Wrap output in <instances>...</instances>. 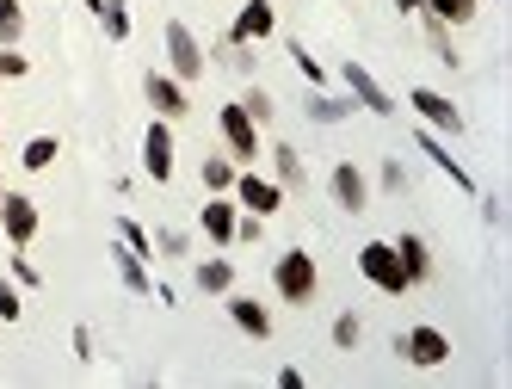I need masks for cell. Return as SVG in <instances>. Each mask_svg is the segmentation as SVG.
Returning <instances> with one entry per match:
<instances>
[{"instance_id":"20","label":"cell","mask_w":512,"mask_h":389,"mask_svg":"<svg viewBox=\"0 0 512 389\" xmlns=\"http://www.w3.org/2000/svg\"><path fill=\"white\" fill-rule=\"evenodd\" d=\"M198 291L204 297H229L235 291V266L229 260H198Z\"/></svg>"},{"instance_id":"35","label":"cell","mask_w":512,"mask_h":389,"mask_svg":"<svg viewBox=\"0 0 512 389\" xmlns=\"http://www.w3.org/2000/svg\"><path fill=\"white\" fill-rule=\"evenodd\" d=\"M383 192H408V173H401V161H383Z\"/></svg>"},{"instance_id":"16","label":"cell","mask_w":512,"mask_h":389,"mask_svg":"<svg viewBox=\"0 0 512 389\" xmlns=\"http://www.w3.org/2000/svg\"><path fill=\"white\" fill-rule=\"evenodd\" d=\"M229 315H235V328H241V334L272 340V315H266V303H253V297H235V291H229Z\"/></svg>"},{"instance_id":"15","label":"cell","mask_w":512,"mask_h":389,"mask_svg":"<svg viewBox=\"0 0 512 389\" xmlns=\"http://www.w3.org/2000/svg\"><path fill=\"white\" fill-rule=\"evenodd\" d=\"M235 223H241L235 198H229V192H210V204H204V235H210L216 247H229V241H235Z\"/></svg>"},{"instance_id":"32","label":"cell","mask_w":512,"mask_h":389,"mask_svg":"<svg viewBox=\"0 0 512 389\" xmlns=\"http://www.w3.org/2000/svg\"><path fill=\"white\" fill-rule=\"evenodd\" d=\"M155 247H161V254H167V260H179V254H186V247H192V241H186V229H161V235H155Z\"/></svg>"},{"instance_id":"17","label":"cell","mask_w":512,"mask_h":389,"mask_svg":"<svg viewBox=\"0 0 512 389\" xmlns=\"http://www.w3.org/2000/svg\"><path fill=\"white\" fill-rule=\"evenodd\" d=\"M395 254H401V272H408V285H426L432 278V247L420 235H401L395 241Z\"/></svg>"},{"instance_id":"26","label":"cell","mask_w":512,"mask_h":389,"mask_svg":"<svg viewBox=\"0 0 512 389\" xmlns=\"http://www.w3.org/2000/svg\"><path fill=\"white\" fill-rule=\"evenodd\" d=\"M204 186L210 192H229L235 186V161L229 155H204Z\"/></svg>"},{"instance_id":"14","label":"cell","mask_w":512,"mask_h":389,"mask_svg":"<svg viewBox=\"0 0 512 389\" xmlns=\"http://www.w3.org/2000/svg\"><path fill=\"white\" fill-rule=\"evenodd\" d=\"M420 155H426V161H432L438 173H445V180H451L457 192H475V180H469V167H463V161H457V155H451L445 143H438V130H420Z\"/></svg>"},{"instance_id":"3","label":"cell","mask_w":512,"mask_h":389,"mask_svg":"<svg viewBox=\"0 0 512 389\" xmlns=\"http://www.w3.org/2000/svg\"><path fill=\"white\" fill-rule=\"evenodd\" d=\"M167 75H173V81H186V87L204 75V44L192 38V25H179V19L167 25Z\"/></svg>"},{"instance_id":"28","label":"cell","mask_w":512,"mask_h":389,"mask_svg":"<svg viewBox=\"0 0 512 389\" xmlns=\"http://www.w3.org/2000/svg\"><path fill=\"white\" fill-rule=\"evenodd\" d=\"M241 112H247L253 124H272V112H278V105H272V93H266V87H253V93L241 99Z\"/></svg>"},{"instance_id":"25","label":"cell","mask_w":512,"mask_h":389,"mask_svg":"<svg viewBox=\"0 0 512 389\" xmlns=\"http://www.w3.org/2000/svg\"><path fill=\"white\" fill-rule=\"evenodd\" d=\"M340 118H352V99H327V93L309 99V124H340Z\"/></svg>"},{"instance_id":"23","label":"cell","mask_w":512,"mask_h":389,"mask_svg":"<svg viewBox=\"0 0 512 389\" xmlns=\"http://www.w3.org/2000/svg\"><path fill=\"white\" fill-rule=\"evenodd\" d=\"M426 19V13H420ZM426 44H432V56L445 62V68H463V56H457V44H451V25H438V19H426Z\"/></svg>"},{"instance_id":"10","label":"cell","mask_w":512,"mask_h":389,"mask_svg":"<svg viewBox=\"0 0 512 389\" xmlns=\"http://www.w3.org/2000/svg\"><path fill=\"white\" fill-rule=\"evenodd\" d=\"M278 31V7L272 0H247V7L235 13V25H229V44H260V38H272Z\"/></svg>"},{"instance_id":"9","label":"cell","mask_w":512,"mask_h":389,"mask_svg":"<svg viewBox=\"0 0 512 389\" xmlns=\"http://www.w3.org/2000/svg\"><path fill=\"white\" fill-rule=\"evenodd\" d=\"M229 192H235V204L253 210V217H278V210H284V186L278 180H260V173H241Z\"/></svg>"},{"instance_id":"24","label":"cell","mask_w":512,"mask_h":389,"mask_svg":"<svg viewBox=\"0 0 512 389\" xmlns=\"http://www.w3.org/2000/svg\"><path fill=\"white\" fill-rule=\"evenodd\" d=\"M56 155H62V143H56V136H31V143L19 149V161H25L31 173H44V167H56Z\"/></svg>"},{"instance_id":"6","label":"cell","mask_w":512,"mask_h":389,"mask_svg":"<svg viewBox=\"0 0 512 389\" xmlns=\"http://www.w3.org/2000/svg\"><path fill=\"white\" fill-rule=\"evenodd\" d=\"M216 130H223V143H229V161H253V155H260V124H253L241 105H223V112H216Z\"/></svg>"},{"instance_id":"36","label":"cell","mask_w":512,"mask_h":389,"mask_svg":"<svg viewBox=\"0 0 512 389\" xmlns=\"http://www.w3.org/2000/svg\"><path fill=\"white\" fill-rule=\"evenodd\" d=\"M7 260H13V278H19V285H25V291H31V285H38V266H31L25 254H7Z\"/></svg>"},{"instance_id":"2","label":"cell","mask_w":512,"mask_h":389,"mask_svg":"<svg viewBox=\"0 0 512 389\" xmlns=\"http://www.w3.org/2000/svg\"><path fill=\"white\" fill-rule=\"evenodd\" d=\"M358 272L371 278L377 291H389V297L414 291V285H408V272H401V254H395V241H364V247H358Z\"/></svg>"},{"instance_id":"38","label":"cell","mask_w":512,"mask_h":389,"mask_svg":"<svg viewBox=\"0 0 512 389\" xmlns=\"http://www.w3.org/2000/svg\"><path fill=\"white\" fill-rule=\"evenodd\" d=\"M0 198H7V173H0Z\"/></svg>"},{"instance_id":"18","label":"cell","mask_w":512,"mask_h":389,"mask_svg":"<svg viewBox=\"0 0 512 389\" xmlns=\"http://www.w3.org/2000/svg\"><path fill=\"white\" fill-rule=\"evenodd\" d=\"M112 266H118V278H124V291H130V297H155L149 272H142V254H130V247H112Z\"/></svg>"},{"instance_id":"5","label":"cell","mask_w":512,"mask_h":389,"mask_svg":"<svg viewBox=\"0 0 512 389\" xmlns=\"http://www.w3.org/2000/svg\"><path fill=\"white\" fill-rule=\"evenodd\" d=\"M395 352H401V359H408L414 371H432V365H445V359H451V340L438 334V328H408V334L395 340Z\"/></svg>"},{"instance_id":"1","label":"cell","mask_w":512,"mask_h":389,"mask_svg":"<svg viewBox=\"0 0 512 389\" xmlns=\"http://www.w3.org/2000/svg\"><path fill=\"white\" fill-rule=\"evenodd\" d=\"M272 285H278V297H284V303H315V291H321L315 254H303V247H290V254H278V266H272Z\"/></svg>"},{"instance_id":"37","label":"cell","mask_w":512,"mask_h":389,"mask_svg":"<svg viewBox=\"0 0 512 389\" xmlns=\"http://www.w3.org/2000/svg\"><path fill=\"white\" fill-rule=\"evenodd\" d=\"M395 7H401V13H414V19H420V0H395Z\"/></svg>"},{"instance_id":"8","label":"cell","mask_w":512,"mask_h":389,"mask_svg":"<svg viewBox=\"0 0 512 389\" xmlns=\"http://www.w3.org/2000/svg\"><path fill=\"white\" fill-rule=\"evenodd\" d=\"M142 173H149L155 186L173 180V124H167V118H155L149 136H142Z\"/></svg>"},{"instance_id":"31","label":"cell","mask_w":512,"mask_h":389,"mask_svg":"<svg viewBox=\"0 0 512 389\" xmlns=\"http://www.w3.org/2000/svg\"><path fill=\"white\" fill-rule=\"evenodd\" d=\"M358 340H364V322H358V315L346 309V315H340V322H334V346H346V352H352Z\"/></svg>"},{"instance_id":"13","label":"cell","mask_w":512,"mask_h":389,"mask_svg":"<svg viewBox=\"0 0 512 389\" xmlns=\"http://www.w3.org/2000/svg\"><path fill=\"white\" fill-rule=\"evenodd\" d=\"M327 186H334V204H340V210H352V217H358L364 204H371V180H364L352 161H340L334 173H327Z\"/></svg>"},{"instance_id":"12","label":"cell","mask_w":512,"mask_h":389,"mask_svg":"<svg viewBox=\"0 0 512 389\" xmlns=\"http://www.w3.org/2000/svg\"><path fill=\"white\" fill-rule=\"evenodd\" d=\"M142 93H149L155 118H167V124L192 112V99H186V81H173V75H149V81H142Z\"/></svg>"},{"instance_id":"34","label":"cell","mask_w":512,"mask_h":389,"mask_svg":"<svg viewBox=\"0 0 512 389\" xmlns=\"http://www.w3.org/2000/svg\"><path fill=\"white\" fill-rule=\"evenodd\" d=\"M19 309H25L19 291H13V285H0V322H19Z\"/></svg>"},{"instance_id":"33","label":"cell","mask_w":512,"mask_h":389,"mask_svg":"<svg viewBox=\"0 0 512 389\" xmlns=\"http://www.w3.org/2000/svg\"><path fill=\"white\" fill-rule=\"evenodd\" d=\"M290 56H297V75H303V81H315V87L327 81V75H321V62H315V56H309L303 44H290Z\"/></svg>"},{"instance_id":"4","label":"cell","mask_w":512,"mask_h":389,"mask_svg":"<svg viewBox=\"0 0 512 389\" xmlns=\"http://www.w3.org/2000/svg\"><path fill=\"white\" fill-rule=\"evenodd\" d=\"M31 235H38V204H31L25 192H7V198H0V241H7V247H31Z\"/></svg>"},{"instance_id":"29","label":"cell","mask_w":512,"mask_h":389,"mask_svg":"<svg viewBox=\"0 0 512 389\" xmlns=\"http://www.w3.org/2000/svg\"><path fill=\"white\" fill-rule=\"evenodd\" d=\"M31 75V62L19 56V44H0V81H25Z\"/></svg>"},{"instance_id":"11","label":"cell","mask_w":512,"mask_h":389,"mask_svg":"<svg viewBox=\"0 0 512 389\" xmlns=\"http://www.w3.org/2000/svg\"><path fill=\"white\" fill-rule=\"evenodd\" d=\"M340 75H346V87H352V105H364V112H377V118H389V112H395V99L383 93V81H377L364 62H346Z\"/></svg>"},{"instance_id":"30","label":"cell","mask_w":512,"mask_h":389,"mask_svg":"<svg viewBox=\"0 0 512 389\" xmlns=\"http://www.w3.org/2000/svg\"><path fill=\"white\" fill-rule=\"evenodd\" d=\"M118 241L130 247V254H142V260H149V254H155V241H149V235H142V223H130V217L118 223Z\"/></svg>"},{"instance_id":"19","label":"cell","mask_w":512,"mask_h":389,"mask_svg":"<svg viewBox=\"0 0 512 389\" xmlns=\"http://www.w3.org/2000/svg\"><path fill=\"white\" fill-rule=\"evenodd\" d=\"M272 180H278L284 192H297V186L309 180V167H303V155L290 149V143H278V149H272Z\"/></svg>"},{"instance_id":"27","label":"cell","mask_w":512,"mask_h":389,"mask_svg":"<svg viewBox=\"0 0 512 389\" xmlns=\"http://www.w3.org/2000/svg\"><path fill=\"white\" fill-rule=\"evenodd\" d=\"M25 38V7L19 0H0V44H19Z\"/></svg>"},{"instance_id":"7","label":"cell","mask_w":512,"mask_h":389,"mask_svg":"<svg viewBox=\"0 0 512 389\" xmlns=\"http://www.w3.org/2000/svg\"><path fill=\"white\" fill-rule=\"evenodd\" d=\"M408 105L426 118V130H438V136H463V105H451L445 93H432V87H414L408 93Z\"/></svg>"},{"instance_id":"21","label":"cell","mask_w":512,"mask_h":389,"mask_svg":"<svg viewBox=\"0 0 512 389\" xmlns=\"http://www.w3.org/2000/svg\"><path fill=\"white\" fill-rule=\"evenodd\" d=\"M420 13L438 25H469L475 19V0H420Z\"/></svg>"},{"instance_id":"22","label":"cell","mask_w":512,"mask_h":389,"mask_svg":"<svg viewBox=\"0 0 512 389\" xmlns=\"http://www.w3.org/2000/svg\"><path fill=\"white\" fill-rule=\"evenodd\" d=\"M99 25H105V38H112V44H124L130 38V7H124V0H99Z\"/></svg>"}]
</instances>
